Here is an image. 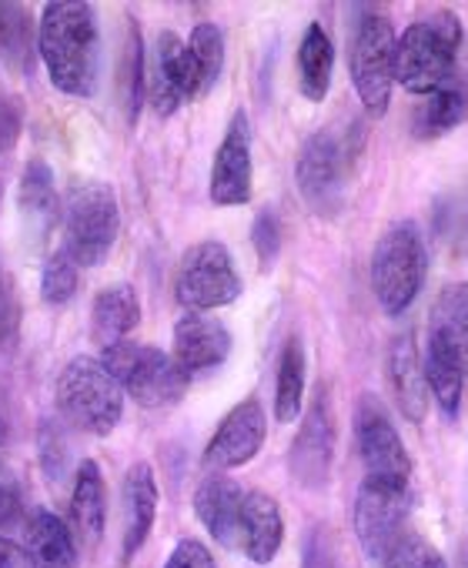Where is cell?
Wrapping results in <instances>:
<instances>
[{"mask_svg": "<svg viewBox=\"0 0 468 568\" xmlns=\"http://www.w3.org/2000/svg\"><path fill=\"white\" fill-rule=\"evenodd\" d=\"M461 21L451 11H438L431 18H421L408 24V31L398 38V58H395V81L408 94L431 98L451 81H458V54H461Z\"/></svg>", "mask_w": 468, "mask_h": 568, "instance_id": "2", "label": "cell"}, {"mask_svg": "<svg viewBox=\"0 0 468 568\" xmlns=\"http://www.w3.org/2000/svg\"><path fill=\"white\" fill-rule=\"evenodd\" d=\"M0 568H38V561L31 558L24 545L0 535Z\"/></svg>", "mask_w": 468, "mask_h": 568, "instance_id": "39", "label": "cell"}, {"mask_svg": "<svg viewBox=\"0 0 468 568\" xmlns=\"http://www.w3.org/2000/svg\"><path fill=\"white\" fill-rule=\"evenodd\" d=\"M171 355H174V362L181 365V372L187 378L204 375V372L227 362L231 332L217 318H207L201 312H187L174 325V352Z\"/></svg>", "mask_w": 468, "mask_h": 568, "instance_id": "17", "label": "cell"}, {"mask_svg": "<svg viewBox=\"0 0 468 568\" xmlns=\"http://www.w3.org/2000/svg\"><path fill=\"white\" fill-rule=\"evenodd\" d=\"M24 548L38 568H78V545L64 518L48 508H34L24 521Z\"/></svg>", "mask_w": 468, "mask_h": 568, "instance_id": "24", "label": "cell"}, {"mask_svg": "<svg viewBox=\"0 0 468 568\" xmlns=\"http://www.w3.org/2000/svg\"><path fill=\"white\" fill-rule=\"evenodd\" d=\"M71 518L84 545H98L104 538L108 525V488L101 465L94 458H84L74 475V491H71Z\"/></svg>", "mask_w": 468, "mask_h": 568, "instance_id": "23", "label": "cell"}, {"mask_svg": "<svg viewBox=\"0 0 468 568\" xmlns=\"http://www.w3.org/2000/svg\"><path fill=\"white\" fill-rule=\"evenodd\" d=\"M104 368L118 378L128 398H134L141 408H167L184 398L187 375L174 362V355L154 348V345H134L121 342L104 348L101 355Z\"/></svg>", "mask_w": 468, "mask_h": 568, "instance_id": "6", "label": "cell"}, {"mask_svg": "<svg viewBox=\"0 0 468 568\" xmlns=\"http://www.w3.org/2000/svg\"><path fill=\"white\" fill-rule=\"evenodd\" d=\"M381 565L385 568H448L445 555L418 531H405Z\"/></svg>", "mask_w": 468, "mask_h": 568, "instance_id": "33", "label": "cell"}, {"mask_svg": "<svg viewBox=\"0 0 468 568\" xmlns=\"http://www.w3.org/2000/svg\"><path fill=\"white\" fill-rule=\"evenodd\" d=\"M285 541V518L272 495L248 491L242 508V548L255 565H268Z\"/></svg>", "mask_w": 468, "mask_h": 568, "instance_id": "21", "label": "cell"}, {"mask_svg": "<svg viewBox=\"0 0 468 568\" xmlns=\"http://www.w3.org/2000/svg\"><path fill=\"white\" fill-rule=\"evenodd\" d=\"M252 178H255V164H252V124L248 114L238 111L231 118L224 141L214 154L211 164V201L217 207H242L252 201Z\"/></svg>", "mask_w": 468, "mask_h": 568, "instance_id": "14", "label": "cell"}, {"mask_svg": "<svg viewBox=\"0 0 468 568\" xmlns=\"http://www.w3.org/2000/svg\"><path fill=\"white\" fill-rule=\"evenodd\" d=\"M38 51L51 74V84L71 98H91L101 71V31L91 4L54 0L41 11Z\"/></svg>", "mask_w": 468, "mask_h": 568, "instance_id": "1", "label": "cell"}, {"mask_svg": "<svg viewBox=\"0 0 468 568\" xmlns=\"http://www.w3.org/2000/svg\"><path fill=\"white\" fill-rule=\"evenodd\" d=\"M157 515V478L147 462H134L124 475V561L147 541Z\"/></svg>", "mask_w": 468, "mask_h": 568, "instance_id": "20", "label": "cell"}, {"mask_svg": "<svg viewBox=\"0 0 468 568\" xmlns=\"http://www.w3.org/2000/svg\"><path fill=\"white\" fill-rule=\"evenodd\" d=\"M428 342L445 348L468 375V281H451L428 312Z\"/></svg>", "mask_w": 468, "mask_h": 568, "instance_id": "19", "label": "cell"}, {"mask_svg": "<svg viewBox=\"0 0 468 568\" xmlns=\"http://www.w3.org/2000/svg\"><path fill=\"white\" fill-rule=\"evenodd\" d=\"M332 71H335V44L328 31L315 21L308 24L298 44V88L312 104H322L328 98Z\"/></svg>", "mask_w": 468, "mask_h": 568, "instance_id": "25", "label": "cell"}, {"mask_svg": "<svg viewBox=\"0 0 468 568\" xmlns=\"http://www.w3.org/2000/svg\"><path fill=\"white\" fill-rule=\"evenodd\" d=\"M164 568H217V565H214V555L207 551L204 541H197V538H181V541L174 545V551L167 555Z\"/></svg>", "mask_w": 468, "mask_h": 568, "instance_id": "37", "label": "cell"}, {"mask_svg": "<svg viewBox=\"0 0 468 568\" xmlns=\"http://www.w3.org/2000/svg\"><path fill=\"white\" fill-rule=\"evenodd\" d=\"M18 335V305L11 298V288L4 281V271H0V348H8Z\"/></svg>", "mask_w": 468, "mask_h": 568, "instance_id": "38", "label": "cell"}, {"mask_svg": "<svg viewBox=\"0 0 468 568\" xmlns=\"http://www.w3.org/2000/svg\"><path fill=\"white\" fill-rule=\"evenodd\" d=\"M18 515H21V495H18V488L0 485V528L18 521Z\"/></svg>", "mask_w": 468, "mask_h": 568, "instance_id": "40", "label": "cell"}, {"mask_svg": "<svg viewBox=\"0 0 468 568\" xmlns=\"http://www.w3.org/2000/svg\"><path fill=\"white\" fill-rule=\"evenodd\" d=\"M395 58H398V41L391 21L385 14H365L348 41V71L365 114L375 121L385 118L391 104Z\"/></svg>", "mask_w": 468, "mask_h": 568, "instance_id": "5", "label": "cell"}, {"mask_svg": "<svg viewBox=\"0 0 468 568\" xmlns=\"http://www.w3.org/2000/svg\"><path fill=\"white\" fill-rule=\"evenodd\" d=\"M355 448L365 465V478L395 488L411 485V455L388 408L375 395H362L355 402Z\"/></svg>", "mask_w": 468, "mask_h": 568, "instance_id": "9", "label": "cell"}, {"mask_svg": "<svg viewBox=\"0 0 468 568\" xmlns=\"http://www.w3.org/2000/svg\"><path fill=\"white\" fill-rule=\"evenodd\" d=\"M78 261L61 247L48 257L44 277H41V295L48 305H68L78 292Z\"/></svg>", "mask_w": 468, "mask_h": 568, "instance_id": "32", "label": "cell"}, {"mask_svg": "<svg viewBox=\"0 0 468 568\" xmlns=\"http://www.w3.org/2000/svg\"><path fill=\"white\" fill-rule=\"evenodd\" d=\"M58 412L68 425L88 435H111L124 418V388L101 358L78 355L58 378Z\"/></svg>", "mask_w": 468, "mask_h": 568, "instance_id": "4", "label": "cell"}, {"mask_svg": "<svg viewBox=\"0 0 468 568\" xmlns=\"http://www.w3.org/2000/svg\"><path fill=\"white\" fill-rule=\"evenodd\" d=\"M305 372H308V358H305V345L298 335H292L282 348L278 358V382H275V418L282 425H292L302 415L305 405Z\"/></svg>", "mask_w": 468, "mask_h": 568, "instance_id": "26", "label": "cell"}, {"mask_svg": "<svg viewBox=\"0 0 468 568\" xmlns=\"http://www.w3.org/2000/svg\"><path fill=\"white\" fill-rule=\"evenodd\" d=\"M147 98L157 118H171L187 98H201L191 51L174 31H161L154 38V51L147 64Z\"/></svg>", "mask_w": 468, "mask_h": 568, "instance_id": "13", "label": "cell"}, {"mask_svg": "<svg viewBox=\"0 0 468 568\" xmlns=\"http://www.w3.org/2000/svg\"><path fill=\"white\" fill-rule=\"evenodd\" d=\"M4 445H8V422L0 415V455H4Z\"/></svg>", "mask_w": 468, "mask_h": 568, "instance_id": "41", "label": "cell"}, {"mask_svg": "<svg viewBox=\"0 0 468 568\" xmlns=\"http://www.w3.org/2000/svg\"><path fill=\"white\" fill-rule=\"evenodd\" d=\"M265 435H268V415H265L262 402H258V398L238 402V405H234V408L221 418L217 432L211 435V442H207V448H204L207 468H214V471H231V468L248 465V462L262 452Z\"/></svg>", "mask_w": 468, "mask_h": 568, "instance_id": "15", "label": "cell"}, {"mask_svg": "<svg viewBox=\"0 0 468 568\" xmlns=\"http://www.w3.org/2000/svg\"><path fill=\"white\" fill-rule=\"evenodd\" d=\"M121 91H124L128 118L138 121L141 101L147 94V58H144L141 31H138L134 21H131V34H128V54H124V64H121Z\"/></svg>", "mask_w": 468, "mask_h": 568, "instance_id": "31", "label": "cell"}, {"mask_svg": "<svg viewBox=\"0 0 468 568\" xmlns=\"http://www.w3.org/2000/svg\"><path fill=\"white\" fill-rule=\"evenodd\" d=\"M252 237H255V247H258L262 264L268 267V264L278 257V251H282V224H278V217H275L272 211H262V214L255 217Z\"/></svg>", "mask_w": 468, "mask_h": 568, "instance_id": "36", "label": "cell"}, {"mask_svg": "<svg viewBox=\"0 0 468 568\" xmlns=\"http://www.w3.org/2000/svg\"><path fill=\"white\" fill-rule=\"evenodd\" d=\"M187 51H191V64L197 74V94L204 98L224 71V38L211 21H201L194 24L187 38Z\"/></svg>", "mask_w": 468, "mask_h": 568, "instance_id": "30", "label": "cell"}, {"mask_svg": "<svg viewBox=\"0 0 468 568\" xmlns=\"http://www.w3.org/2000/svg\"><path fill=\"white\" fill-rule=\"evenodd\" d=\"M332 462H335V418H332L328 392L322 385L308 405V415H305L295 442H292L288 468L302 488H322L332 475Z\"/></svg>", "mask_w": 468, "mask_h": 568, "instance_id": "12", "label": "cell"}, {"mask_svg": "<svg viewBox=\"0 0 468 568\" xmlns=\"http://www.w3.org/2000/svg\"><path fill=\"white\" fill-rule=\"evenodd\" d=\"M465 118H468V88H465V78H458L425 101L421 118H418V134H425V138L448 134Z\"/></svg>", "mask_w": 468, "mask_h": 568, "instance_id": "29", "label": "cell"}, {"mask_svg": "<svg viewBox=\"0 0 468 568\" xmlns=\"http://www.w3.org/2000/svg\"><path fill=\"white\" fill-rule=\"evenodd\" d=\"M141 325V302H138V292L131 288L128 281L121 284H108V288L94 298V308H91V332H94V342L111 348V345H121L128 342V335Z\"/></svg>", "mask_w": 468, "mask_h": 568, "instance_id": "22", "label": "cell"}, {"mask_svg": "<svg viewBox=\"0 0 468 568\" xmlns=\"http://www.w3.org/2000/svg\"><path fill=\"white\" fill-rule=\"evenodd\" d=\"M355 161V148L335 131H318L302 144L295 178L302 197L325 217H335L345 201V181Z\"/></svg>", "mask_w": 468, "mask_h": 568, "instance_id": "10", "label": "cell"}, {"mask_svg": "<svg viewBox=\"0 0 468 568\" xmlns=\"http://www.w3.org/2000/svg\"><path fill=\"white\" fill-rule=\"evenodd\" d=\"M245 495L242 485L227 478L224 471L207 475L197 491H194V511L201 518V525L211 531V538L224 548L242 545V508H245Z\"/></svg>", "mask_w": 468, "mask_h": 568, "instance_id": "18", "label": "cell"}, {"mask_svg": "<svg viewBox=\"0 0 468 568\" xmlns=\"http://www.w3.org/2000/svg\"><path fill=\"white\" fill-rule=\"evenodd\" d=\"M174 298L201 315L242 298V274L221 241H197L184 251L174 277Z\"/></svg>", "mask_w": 468, "mask_h": 568, "instance_id": "8", "label": "cell"}, {"mask_svg": "<svg viewBox=\"0 0 468 568\" xmlns=\"http://www.w3.org/2000/svg\"><path fill=\"white\" fill-rule=\"evenodd\" d=\"M411 511V488H395L365 478L355 491L352 525L362 551L372 561H385L395 541L405 535V521Z\"/></svg>", "mask_w": 468, "mask_h": 568, "instance_id": "11", "label": "cell"}, {"mask_svg": "<svg viewBox=\"0 0 468 568\" xmlns=\"http://www.w3.org/2000/svg\"><path fill=\"white\" fill-rule=\"evenodd\" d=\"M428 251L415 221L391 224L372 251V292L388 318H401L425 288Z\"/></svg>", "mask_w": 468, "mask_h": 568, "instance_id": "3", "label": "cell"}, {"mask_svg": "<svg viewBox=\"0 0 468 568\" xmlns=\"http://www.w3.org/2000/svg\"><path fill=\"white\" fill-rule=\"evenodd\" d=\"M121 231V207L104 181H84L71 191L64 207V251L81 267L108 261Z\"/></svg>", "mask_w": 468, "mask_h": 568, "instance_id": "7", "label": "cell"}, {"mask_svg": "<svg viewBox=\"0 0 468 568\" xmlns=\"http://www.w3.org/2000/svg\"><path fill=\"white\" fill-rule=\"evenodd\" d=\"M305 568H342L338 545L325 525H315L305 538Z\"/></svg>", "mask_w": 468, "mask_h": 568, "instance_id": "35", "label": "cell"}, {"mask_svg": "<svg viewBox=\"0 0 468 568\" xmlns=\"http://www.w3.org/2000/svg\"><path fill=\"white\" fill-rule=\"evenodd\" d=\"M425 378H428V392L438 402V408L448 418H455L458 415V405H461L465 368L445 348H438L435 342H428V352H425Z\"/></svg>", "mask_w": 468, "mask_h": 568, "instance_id": "28", "label": "cell"}, {"mask_svg": "<svg viewBox=\"0 0 468 568\" xmlns=\"http://www.w3.org/2000/svg\"><path fill=\"white\" fill-rule=\"evenodd\" d=\"M385 382H388V392H391L401 418L411 425L425 422L431 392H428V378H425V358L418 355L411 332H401L391 338L388 355H385Z\"/></svg>", "mask_w": 468, "mask_h": 568, "instance_id": "16", "label": "cell"}, {"mask_svg": "<svg viewBox=\"0 0 468 568\" xmlns=\"http://www.w3.org/2000/svg\"><path fill=\"white\" fill-rule=\"evenodd\" d=\"M31 38V21L24 8L18 4H0V48H8L11 54H24Z\"/></svg>", "mask_w": 468, "mask_h": 568, "instance_id": "34", "label": "cell"}, {"mask_svg": "<svg viewBox=\"0 0 468 568\" xmlns=\"http://www.w3.org/2000/svg\"><path fill=\"white\" fill-rule=\"evenodd\" d=\"M21 211L41 227H54L61 217V201H58V187H54V174L44 161H31L24 168L21 178Z\"/></svg>", "mask_w": 468, "mask_h": 568, "instance_id": "27", "label": "cell"}]
</instances>
